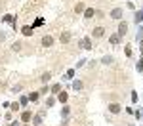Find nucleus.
Instances as JSON below:
<instances>
[{
	"label": "nucleus",
	"mask_w": 143,
	"mask_h": 126,
	"mask_svg": "<svg viewBox=\"0 0 143 126\" xmlns=\"http://www.w3.org/2000/svg\"><path fill=\"white\" fill-rule=\"evenodd\" d=\"M120 15H122V10H120V8H117V10L111 11V17H114V19H118Z\"/></svg>",
	"instance_id": "1"
},
{
	"label": "nucleus",
	"mask_w": 143,
	"mask_h": 126,
	"mask_svg": "<svg viewBox=\"0 0 143 126\" xmlns=\"http://www.w3.org/2000/svg\"><path fill=\"white\" fill-rule=\"evenodd\" d=\"M109 111H111V113H118V111H120V105H117V103H113V105L109 107Z\"/></svg>",
	"instance_id": "2"
},
{
	"label": "nucleus",
	"mask_w": 143,
	"mask_h": 126,
	"mask_svg": "<svg viewBox=\"0 0 143 126\" xmlns=\"http://www.w3.org/2000/svg\"><path fill=\"white\" fill-rule=\"evenodd\" d=\"M42 44L44 46H52V36H44L42 38Z\"/></svg>",
	"instance_id": "3"
},
{
	"label": "nucleus",
	"mask_w": 143,
	"mask_h": 126,
	"mask_svg": "<svg viewBox=\"0 0 143 126\" xmlns=\"http://www.w3.org/2000/svg\"><path fill=\"white\" fill-rule=\"evenodd\" d=\"M103 29H101V27H97V29H94V36H103Z\"/></svg>",
	"instance_id": "4"
},
{
	"label": "nucleus",
	"mask_w": 143,
	"mask_h": 126,
	"mask_svg": "<svg viewBox=\"0 0 143 126\" xmlns=\"http://www.w3.org/2000/svg\"><path fill=\"white\" fill-rule=\"evenodd\" d=\"M126 29H128V25H126V23H120V27H118L120 34H124V33H126Z\"/></svg>",
	"instance_id": "5"
},
{
	"label": "nucleus",
	"mask_w": 143,
	"mask_h": 126,
	"mask_svg": "<svg viewBox=\"0 0 143 126\" xmlns=\"http://www.w3.org/2000/svg\"><path fill=\"white\" fill-rule=\"evenodd\" d=\"M31 33H33V29H31V27H23V34H25V36H29Z\"/></svg>",
	"instance_id": "6"
},
{
	"label": "nucleus",
	"mask_w": 143,
	"mask_h": 126,
	"mask_svg": "<svg viewBox=\"0 0 143 126\" xmlns=\"http://www.w3.org/2000/svg\"><path fill=\"white\" fill-rule=\"evenodd\" d=\"M82 46H84L86 50H90V40H88V38H84V40H82Z\"/></svg>",
	"instance_id": "7"
},
{
	"label": "nucleus",
	"mask_w": 143,
	"mask_h": 126,
	"mask_svg": "<svg viewBox=\"0 0 143 126\" xmlns=\"http://www.w3.org/2000/svg\"><path fill=\"white\" fill-rule=\"evenodd\" d=\"M69 38H71V34H69V33L61 34V42H69Z\"/></svg>",
	"instance_id": "8"
},
{
	"label": "nucleus",
	"mask_w": 143,
	"mask_h": 126,
	"mask_svg": "<svg viewBox=\"0 0 143 126\" xmlns=\"http://www.w3.org/2000/svg\"><path fill=\"white\" fill-rule=\"evenodd\" d=\"M25 122H29V120H31V113H23V117H21Z\"/></svg>",
	"instance_id": "9"
},
{
	"label": "nucleus",
	"mask_w": 143,
	"mask_h": 126,
	"mask_svg": "<svg viewBox=\"0 0 143 126\" xmlns=\"http://www.w3.org/2000/svg\"><path fill=\"white\" fill-rule=\"evenodd\" d=\"M84 15H86V17H92V15H94V10H86Z\"/></svg>",
	"instance_id": "10"
},
{
	"label": "nucleus",
	"mask_w": 143,
	"mask_h": 126,
	"mask_svg": "<svg viewBox=\"0 0 143 126\" xmlns=\"http://www.w3.org/2000/svg\"><path fill=\"white\" fill-rule=\"evenodd\" d=\"M59 101H67V95L65 94H59Z\"/></svg>",
	"instance_id": "11"
}]
</instances>
